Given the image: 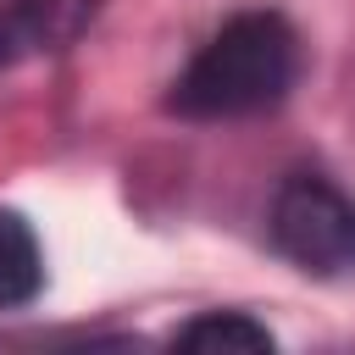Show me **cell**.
I'll return each instance as SVG.
<instances>
[{"label":"cell","mask_w":355,"mask_h":355,"mask_svg":"<svg viewBox=\"0 0 355 355\" xmlns=\"http://www.w3.org/2000/svg\"><path fill=\"white\" fill-rule=\"evenodd\" d=\"M300 78V39L272 11H244L222 33L205 39V50L172 78L166 111L189 122H233L261 116L283 105V94Z\"/></svg>","instance_id":"1"},{"label":"cell","mask_w":355,"mask_h":355,"mask_svg":"<svg viewBox=\"0 0 355 355\" xmlns=\"http://www.w3.org/2000/svg\"><path fill=\"white\" fill-rule=\"evenodd\" d=\"M272 244L283 261H294L311 277H349L355 272V200L322 178V172H294L283 178L272 200Z\"/></svg>","instance_id":"2"},{"label":"cell","mask_w":355,"mask_h":355,"mask_svg":"<svg viewBox=\"0 0 355 355\" xmlns=\"http://www.w3.org/2000/svg\"><path fill=\"white\" fill-rule=\"evenodd\" d=\"M94 22V0H0V67L55 55Z\"/></svg>","instance_id":"3"},{"label":"cell","mask_w":355,"mask_h":355,"mask_svg":"<svg viewBox=\"0 0 355 355\" xmlns=\"http://www.w3.org/2000/svg\"><path fill=\"white\" fill-rule=\"evenodd\" d=\"M44 288V250L17 211H0V311L28 305Z\"/></svg>","instance_id":"4"},{"label":"cell","mask_w":355,"mask_h":355,"mask_svg":"<svg viewBox=\"0 0 355 355\" xmlns=\"http://www.w3.org/2000/svg\"><path fill=\"white\" fill-rule=\"evenodd\" d=\"M183 349H272V333L239 311H211V316H194L183 333H178Z\"/></svg>","instance_id":"5"}]
</instances>
